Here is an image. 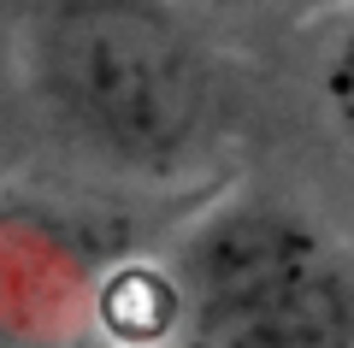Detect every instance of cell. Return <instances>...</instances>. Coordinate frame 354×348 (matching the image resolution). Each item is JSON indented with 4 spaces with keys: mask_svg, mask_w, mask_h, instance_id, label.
Segmentation results:
<instances>
[{
    "mask_svg": "<svg viewBox=\"0 0 354 348\" xmlns=\"http://www.w3.org/2000/svg\"><path fill=\"white\" fill-rule=\"evenodd\" d=\"M106 331L130 342H165L171 336V277L165 272H118L106 284Z\"/></svg>",
    "mask_w": 354,
    "mask_h": 348,
    "instance_id": "cell-3",
    "label": "cell"
},
{
    "mask_svg": "<svg viewBox=\"0 0 354 348\" xmlns=\"http://www.w3.org/2000/svg\"><path fill=\"white\" fill-rule=\"evenodd\" d=\"M36 71L53 107L95 148L130 165H171L207 125V71L177 24L136 0L48 6L36 30Z\"/></svg>",
    "mask_w": 354,
    "mask_h": 348,
    "instance_id": "cell-2",
    "label": "cell"
},
{
    "mask_svg": "<svg viewBox=\"0 0 354 348\" xmlns=\"http://www.w3.org/2000/svg\"><path fill=\"white\" fill-rule=\"evenodd\" d=\"M325 95H330V107H337V118L354 130V18H348V30L337 36V48H330V65H325Z\"/></svg>",
    "mask_w": 354,
    "mask_h": 348,
    "instance_id": "cell-4",
    "label": "cell"
},
{
    "mask_svg": "<svg viewBox=\"0 0 354 348\" xmlns=\"http://www.w3.org/2000/svg\"><path fill=\"white\" fill-rule=\"evenodd\" d=\"M171 348H348L354 289L313 224L230 207L201 224L171 272Z\"/></svg>",
    "mask_w": 354,
    "mask_h": 348,
    "instance_id": "cell-1",
    "label": "cell"
}]
</instances>
